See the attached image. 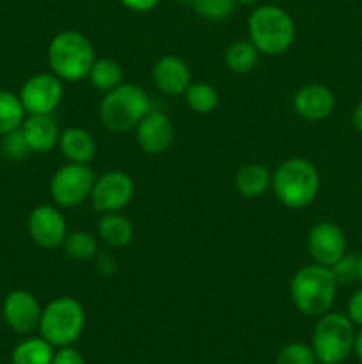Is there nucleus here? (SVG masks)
I'll return each instance as SVG.
<instances>
[{"label": "nucleus", "instance_id": "obj_28", "mask_svg": "<svg viewBox=\"0 0 362 364\" xmlns=\"http://www.w3.org/2000/svg\"><path fill=\"white\" fill-rule=\"evenodd\" d=\"M314 350L305 343H290L279 352L275 364H316Z\"/></svg>", "mask_w": 362, "mask_h": 364}, {"label": "nucleus", "instance_id": "obj_25", "mask_svg": "<svg viewBox=\"0 0 362 364\" xmlns=\"http://www.w3.org/2000/svg\"><path fill=\"white\" fill-rule=\"evenodd\" d=\"M185 100L195 114H212L219 107V92L206 82H190L185 91Z\"/></svg>", "mask_w": 362, "mask_h": 364}, {"label": "nucleus", "instance_id": "obj_26", "mask_svg": "<svg viewBox=\"0 0 362 364\" xmlns=\"http://www.w3.org/2000/svg\"><path fill=\"white\" fill-rule=\"evenodd\" d=\"M62 247L70 258L78 259V262H87V259L96 258V255H98V240L89 231L67 233V237L62 242Z\"/></svg>", "mask_w": 362, "mask_h": 364}, {"label": "nucleus", "instance_id": "obj_3", "mask_svg": "<svg viewBox=\"0 0 362 364\" xmlns=\"http://www.w3.org/2000/svg\"><path fill=\"white\" fill-rule=\"evenodd\" d=\"M272 191L286 208L302 210L319 192V174L305 159H287L272 173Z\"/></svg>", "mask_w": 362, "mask_h": 364}, {"label": "nucleus", "instance_id": "obj_32", "mask_svg": "<svg viewBox=\"0 0 362 364\" xmlns=\"http://www.w3.org/2000/svg\"><path fill=\"white\" fill-rule=\"evenodd\" d=\"M348 318L355 323V326L362 327V288L351 295L350 302H348Z\"/></svg>", "mask_w": 362, "mask_h": 364}, {"label": "nucleus", "instance_id": "obj_9", "mask_svg": "<svg viewBox=\"0 0 362 364\" xmlns=\"http://www.w3.org/2000/svg\"><path fill=\"white\" fill-rule=\"evenodd\" d=\"M135 192L133 180L123 171H110L96 178L91 192V205L96 212L114 213L126 208Z\"/></svg>", "mask_w": 362, "mask_h": 364}, {"label": "nucleus", "instance_id": "obj_23", "mask_svg": "<svg viewBox=\"0 0 362 364\" xmlns=\"http://www.w3.org/2000/svg\"><path fill=\"white\" fill-rule=\"evenodd\" d=\"M87 78L92 84V87L99 89L103 92H109L116 89L117 85L123 84V70H121V64L117 60L102 57V59L94 60Z\"/></svg>", "mask_w": 362, "mask_h": 364}, {"label": "nucleus", "instance_id": "obj_1", "mask_svg": "<svg viewBox=\"0 0 362 364\" xmlns=\"http://www.w3.org/2000/svg\"><path fill=\"white\" fill-rule=\"evenodd\" d=\"M337 281L330 267L305 265L295 272L290 283V297L295 308L307 316H322L336 301Z\"/></svg>", "mask_w": 362, "mask_h": 364}, {"label": "nucleus", "instance_id": "obj_6", "mask_svg": "<svg viewBox=\"0 0 362 364\" xmlns=\"http://www.w3.org/2000/svg\"><path fill=\"white\" fill-rule=\"evenodd\" d=\"M84 326V306L73 297H57L43 308L39 334L52 347H70L80 338Z\"/></svg>", "mask_w": 362, "mask_h": 364}, {"label": "nucleus", "instance_id": "obj_30", "mask_svg": "<svg viewBox=\"0 0 362 364\" xmlns=\"http://www.w3.org/2000/svg\"><path fill=\"white\" fill-rule=\"evenodd\" d=\"M334 277H336L337 284H350L357 279V256L355 255H346L344 252L332 267Z\"/></svg>", "mask_w": 362, "mask_h": 364}, {"label": "nucleus", "instance_id": "obj_7", "mask_svg": "<svg viewBox=\"0 0 362 364\" xmlns=\"http://www.w3.org/2000/svg\"><path fill=\"white\" fill-rule=\"evenodd\" d=\"M355 345L353 322L341 313L319 316L312 331V350L323 364H339L351 354Z\"/></svg>", "mask_w": 362, "mask_h": 364}, {"label": "nucleus", "instance_id": "obj_10", "mask_svg": "<svg viewBox=\"0 0 362 364\" xmlns=\"http://www.w3.org/2000/svg\"><path fill=\"white\" fill-rule=\"evenodd\" d=\"M62 80L53 73H38L20 89V102L27 114H52L62 100Z\"/></svg>", "mask_w": 362, "mask_h": 364}, {"label": "nucleus", "instance_id": "obj_12", "mask_svg": "<svg viewBox=\"0 0 362 364\" xmlns=\"http://www.w3.org/2000/svg\"><path fill=\"white\" fill-rule=\"evenodd\" d=\"M43 308L35 295L27 290H13L2 304L4 322L18 334H31L39 329Z\"/></svg>", "mask_w": 362, "mask_h": 364}, {"label": "nucleus", "instance_id": "obj_36", "mask_svg": "<svg viewBox=\"0 0 362 364\" xmlns=\"http://www.w3.org/2000/svg\"><path fill=\"white\" fill-rule=\"evenodd\" d=\"M353 350H355V354H357V358L362 361V331H358V334H355Z\"/></svg>", "mask_w": 362, "mask_h": 364}, {"label": "nucleus", "instance_id": "obj_31", "mask_svg": "<svg viewBox=\"0 0 362 364\" xmlns=\"http://www.w3.org/2000/svg\"><path fill=\"white\" fill-rule=\"evenodd\" d=\"M52 364H85V359L77 348H73L70 345V347H60L53 354Z\"/></svg>", "mask_w": 362, "mask_h": 364}, {"label": "nucleus", "instance_id": "obj_29", "mask_svg": "<svg viewBox=\"0 0 362 364\" xmlns=\"http://www.w3.org/2000/svg\"><path fill=\"white\" fill-rule=\"evenodd\" d=\"M0 149H2L4 156L9 160H23L27 159L31 149H28L27 142H25L23 134L21 130L9 132V134L2 135V141H0Z\"/></svg>", "mask_w": 362, "mask_h": 364}, {"label": "nucleus", "instance_id": "obj_34", "mask_svg": "<svg viewBox=\"0 0 362 364\" xmlns=\"http://www.w3.org/2000/svg\"><path fill=\"white\" fill-rule=\"evenodd\" d=\"M98 269L103 274H112L116 270V259L110 255H99L98 256Z\"/></svg>", "mask_w": 362, "mask_h": 364}, {"label": "nucleus", "instance_id": "obj_20", "mask_svg": "<svg viewBox=\"0 0 362 364\" xmlns=\"http://www.w3.org/2000/svg\"><path fill=\"white\" fill-rule=\"evenodd\" d=\"M98 237L110 247H126L133 238V226L121 212L103 213L98 223Z\"/></svg>", "mask_w": 362, "mask_h": 364}, {"label": "nucleus", "instance_id": "obj_35", "mask_svg": "<svg viewBox=\"0 0 362 364\" xmlns=\"http://www.w3.org/2000/svg\"><path fill=\"white\" fill-rule=\"evenodd\" d=\"M351 123H353L355 130H358L362 134V102L353 109V114H351Z\"/></svg>", "mask_w": 362, "mask_h": 364}, {"label": "nucleus", "instance_id": "obj_2", "mask_svg": "<svg viewBox=\"0 0 362 364\" xmlns=\"http://www.w3.org/2000/svg\"><path fill=\"white\" fill-rule=\"evenodd\" d=\"M247 32L248 41L259 53L277 57L287 52L293 45L297 28L286 9L268 4L252 11L247 21Z\"/></svg>", "mask_w": 362, "mask_h": 364}, {"label": "nucleus", "instance_id": "obj_5", "mask_svg": "<svg viewBox=\"0 0 362 364\" xmlns=\"http://www.w3.org/2000/svg\"><path fill=\"white\" fill-rule=\"evenodd\" d=\"M46 57L52 73L66 82H77L87 77L96 60L91 41L77 31L59 32L50 41Z\"/></svg>", "mask_w": 362, "mask_h": 364}, {"label": "nucleus", "instance_id": "obj_4", "mask_svg": "<svg viewBox=\"0 0 362 364\" xmlns=\"http://www.w3.org/2000/svg\"><path fill=\"white\" fill-rule=\"evenodd\" d=\"M153 109L148 92L137 84L123 82L109 91L99 103V119L110 132L123 134L137 128L142 117Z\"/></svg>", "mask_w": 362, "mask_h": 364}, {"label": "nucleus", "instance_id": "obj_21", "mask_svg": "<svg viewBox=\"0 0 362 364\" xmlns=\"http://www.w3.org/2000/svg\"><path fill=\"white\" fill-rule=\"evenodd\" d=\"M53 347L45 338H27L13 348L11 364H52Z\"/></svg>", "mask_w": 362, "mask_h": 364}, {"label": "nucleus", "instance_id": "obj_24", "mask_svg": "<svg viewBox=\"0 0 362 364\" xmlns=\"http://www.w3.org/2000/svg\"><path fill=\"white\" fill-rule=\"evenodd\" d=\"M25 109L20 96L14 92L0 89V137L9 132L18 130L25 119Z\"/></svg>", "mask_w": 362, "mask_h": 364}, {"label": "nucleus", "instance_id": "obj_19", "mask_svg": "<svg viewBox=\"0 0 362 364\" xmlns=\"http://www.w3.org/2000/svg\"><path fill=\"white\" fill-rule=\"evenodd\" d=\"M234 187L245 199H258L272 187V173L263 164H245L234 176Z\"/></svg>", "mask_w": 362, "mask_h": 364}, {"label": "nucleus", "instance_id": "obj_38", "mask_svg": "<svg viewBox=\"0 0 362 364\" xmlns=\"http://www.w3.org/2000/svg\"><path fill=\"white\" fill-rule=\"evenodd\" d=\"M234 2L236 4H254V2H258V0H234Z\"/></svg>", "mask_w": 362, "mask_h": 364}, {"label": "nucleus", "instance_id": "obj_11", "mask_svg": "<svg viewBox=\"0 0 362 364\" xmlns=\"http://www.w3.org/2000/svg\"><path fill=\"white\" fill-rule=\"evenodd\" d=\"M27 230L32 242L43 249L60 247L67 237L66 219L53 205L35 206L28 215Z\"/></svg>", "mask_w": 362, "mask_h": 364}, {"label": "nucleus", "instance_id": "obj_33", "mask_svg": "<svg viewBox=\"0 0 362 364\" xmlns=\"http://www.w3.org/2000/svg\"><path fill=\"white\" fill-rule=\"evenodd\" d=\"M124 7H128L130 11H135V13H148L151 11L160 0H121Z\"/></svg>", "mask_w": 362, "mask_h": 364}, {"label": "nucleus", "instance_id": "obj_13", "mask_svg": "<svg viewBox=\"0 0 362 364\" xmlns=\"http://www.w3.org/2000/svg\"><path fill=\"white\" fill-rule=\"evenodd\" d=\"M307 251L314 263L332 267L346 252V238L343 230L329 220L314 224L307 235Z\"/></svg>", "mask_w": 362, "mask_h": 364}, {"label": "nucleus", "instance_id": "obj_14", "mask_svg": "<svg viewBox=\"0 0 362 364\" xmlns=\"http://www.w3.org/2000/svg\"><path fill=\"white\" fill-rule=\"evenodd\" d=\"M135 134H137L138 146L146 153L160 155V153L167 151L174 141L172 121L162 110L151 109L137 124Z\"/></svg>", "mask_w": 362, "mask_h": 364}, {"label": "nucleus", "instance_id": "obj_37", "mask_svg": "<svg viewBox=\"0 0 362 364\" xmlns=\"http://www.w3.org/2000/svg\"><path fill=\"white\" fill-rule=\"evenodd\" d=\"M357 281L362 283V255L357 256Z\"/></svg>", "mask_w": 362, "mask_h": 364}, {"label": "nucleus", "instance_id": "obj_17", "mask_svg": "<svg viewBox=\"0 0 362 364\" xmlns=\"http://www.w3.org/2000/svg\"><path fill=\"white\" fill-rule=\"evenodd\" d=\"M20 130L31 153H48L59 146L60 132L52 114H28Z\"/></svg>", "mask_w": 362, "mask_h": 364}, {"label": "nucleus", "instance_id": "obj_15", "mask_svg": "<svg viewBox=\"0 0 362 364\" xmlns=\"http://www.w3.org/2000/svg\"><path fill=\"white\" fill-rule=\"evenodd\" d=\"M151 77L156 89L167 96L185 95V91H187L192 82L190 68L177 55L160 57L155 66H153Z\"/></svg>", "mask_w": 362, "mask_h": 364}, {"label": "nucleus", "instance_id": "obj_22", "mask_svg": "<svg viewBox=\"0 0 362 364\" xmlns=\"http://www.w3.org/2000/svg\"><path fill=\"white\" fill-rule=\"evenodd\" d=\"M224 60H226V66L233 73L245 75L251 73L256 68L259 60V52L248 39H238V41L231 43L227 46L226 53H224Z\"/></svg>", "mask_w": 362, "mask_h": 364}, {"label": "nucleus", "instance_id": "obj_27", "mask_svg": "<svg viewBox=\"0 0 362 364\" xmlns=\"http://www.w3.org/2000/svg\"><path fill=\"white\" fill-rule=\"evenodd\" d=\"M192 6L199 16L212 21H220L233 13L236 2L234 0H195Z\"/></svg>", "mask_w": 362, "mask_h": 364}, {"label": "nucleus", "instance_id": "obj_16", "mask_svg": "<svg viewBox=\"0 0 362 364\" xmlns=\"http://www.w3.org/2000/svg\"><path fill=\"white\" fill-rule=\"evenodd\" d=\"M336 98L332 91L322 84H305L295 92L293 109L307 121H322L332 114Z\"/></svg>", "mask_w": 362, "mask_h": 364}, {"label": "nucleus", "instance_id": "obj_39", "mask_svg": "<svg viewBox=\"0 0 362 364\" xmlns=\"http://www.w3.org/2000/svg\"><path fill=\"white\" fill-rule=\"evenodd\" d=\"M177 2H181V4H194L195 0H177Z\"/></svg>", "mask_w": 362, "mask_h": 364}, {"label": "nucleus", "instance_id": "obj_18", "mask_svg": "<svg viewBox=\"0 0 362 364\" xmlns=\"http://www.w3.org/2000/svg\"><path fill=\"white\" fill-rule=\"evenodd\" d=\"M59 148L64 159L70 164H85L89 166L96 155V144L92 135L84 128H67L60 134Z\"/></svg>", "mask_w": 362, "mask_h": 364}, {"label": "nucleus", "instance_id": "obj_8", "mask_svg": "<svg viewBox=\"0 0 362 364\" xmlns=\"http://www.w3.org/2000/svg\"><path fill=\"white\" fill-rule=\"evenodd\" d=\"M96 176L85 164L60 166L50 180V196L60 208H77L91 198Z\"/></svg>", "mask_w": 362, "mask_h": 364}]
</instances>
